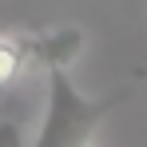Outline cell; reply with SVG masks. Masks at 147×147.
I'll use <instances>...</instances> for the list:
<instances>
[{"label": "cell", "mask_w": 147, "mask_h": 147, "mask_svg": "<svg viewBox=\"0 0 147 147\" xmlns=\"http://www.w3.org/2000/svg\"><path fill=\"white\" fill-rule=\"evenodd\" d=\"M88 44V32L80 24H64V28H52V32H36V36H24V48L28 60L40 64L44 72L52 68H68L80 60V52Z\"/></svg>", "instance_id": "2"}, {"label": "cell", "mask_w": 147, "mask_h": 147, "mask_svg": "<svg viewBox=\"0 0 147 147\" xmlns=\"http://www.w3.org/2000/svg\"><path fill=\"white\" fill-rule=\"evenodd\" d=\"M131 96H135L131 84H123L107 96H84L76 88V80L68 76V68H52L48 72V107H44V119H40L32 147H84L96 135V127Z\"/></svg>", "instance_id": "1"}, {"label": "cell", "mask_w": 147, "mask_h": 147, "mask_svg": "<svg viewBox=\"0 0 147 147\" xmlns=\"http://www.w3.org/2000/svg\"><path fill=\"white\" fill-rule=\"evenodd\" d=\"M84 147H96V143H92V139H88V143H84Z\"/></svg>", "instance_id": "5"}, {"label": "cell", "mask_w": 147, "mask_h": 147, "mask_svg": "<svg viewBox=\"0 0 147 147\" xmlns=\"http://www.w3.org/2000/svg\"><path fill=\"white\" fill-rule=\"evenodd\" d=\"M32 68L24 36H0V92H8L20 76Z\"/></svg>", "instance_id": "3"}, {"label": "cell", "mask_w": 147, "mask_h": 147, "mask_svg": "<svg viewBox=\"0 0 147 147\" xmlns=\"http://www.w3.org/2000/svg\"><path fill=\"white\" fill-rule=\"evenodd\" d=\"M0 147H28L24 143V127L16 119H0Z\"/></svg>", "instance_id": "4"}]
</instances>
